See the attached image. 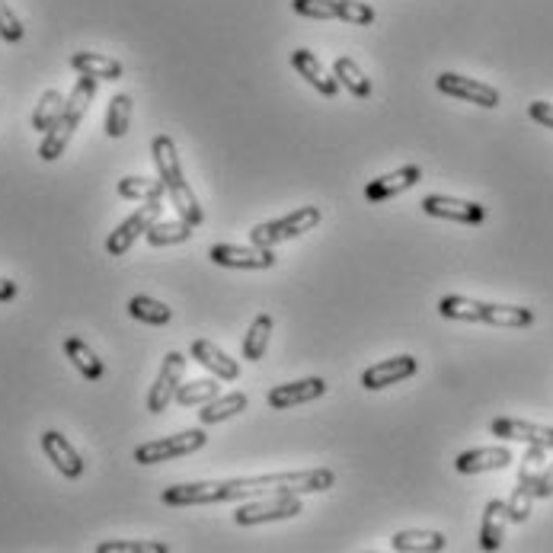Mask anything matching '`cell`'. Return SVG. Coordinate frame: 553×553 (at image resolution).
Instances as JSON below:
<instances>
[{
  "instance_id": "6da1fadb",
  "label": "cell",
  "mask_w": 553,
  "mask_h": 553,
  "mask_svg": "<svg viewBox=\"0 0 553 553\" xmlns=\"http://www.w3.org/2000/svg\"><path fill=\"white\" fill-rule=\"evenodd\" d=\"M336 483L330 467H311V470H282V474H263V477H234V480H199V483H176L164 490L167 506L186 509V506H215V502H234L247 496L263 493H323Z\"/></svg>"
},
{
  "instance_id": "7a4b0ae2",
  "label": "cell",
  "mask_w": 553,
  "mask_h": 553,
  "mask_svg": "<svg viewBox=\"0 0 553 553\" xmlns=\"http://www.w3.org/2000/svg\"><path fill=\"white\" fill-rule=\"evenodd\" d=\"M151 157H154V167H157V176L164 180L167 186V195L176 208V215L183 221H189L192 227H199L205 221V211L195 199V192L189 189L186 176H183V167H180V151H176V144L170 135H157L154 144H151Z\"/></svg>"
},
{
  "instance_id": "3957f363",
  "label": "cell",
  "mask_w": 553,
  "mask_h": 553,
  "mask_svg": "<svg viewBox=\"0 0 553 553\" xmlns=\"http://www.w3.org/2000/svg\"><path fill=\"white\" fill-rule=\"evenodd\" d=\"M438 314L448 320H464V323H490V327H506V330H525L534 323V311L515 304H490V301H474L464 295H448L438 301Z\"/></svg>"
},
{
  "instance_id": "277c9868",
  "label": "cell",
  "mask_w": 553,
  "mask_h": 553,
  "mask_svg": "<svg viewBox=\"0 0 553 553\" xmlns=\"http://www.w3.org/2000/svg\"><path fill=\"white\" fill-rule=\"evenodd\" d=\"M96 90H100V80L80 74V80L74 84L71 96L64 100L61 119H58L52 128H48L45 138H42V144H39V157H42V160H58V157L64 154V148H68V141H71L74 132H77V125L84 122V116H87V109H90V103H93Z\"/></svg>"
},
{
  "instance_id": "5b68a950",
  "label": "cell",
  "mask_w": 553,
  "mask_h": 553,
  "mask_svg": "<svg viewBox=\"0 0 553 553\" xmlns=\"http://www.w3.org/2000/svg\"><path fill=\"white\" fill-rule=\"evenodd\" d=\"M320 208L317 205H304L298 211H291V215L285 218H275V221H266V224H256L250 231V243H256V247H275V243L282 240H295L307 231H314V227L320 224Z\"/></svg>"
},
{
  "instance_id": "8992f818",
  "label": "cell",
  "mask_w": 553,
  "mask_h": 553,
  "mask_svg": "<svg viewBox=\"0 0 553 553\" xmlns=\"http://www.w3.org/2000/svg\"><path fill=\"white\" fill-rule=\"evenodd\" d=\"M304 502L298 493H269L266 499H253L247 506H240L234 512V522L240 528L250 525H266V522H282V518H295L301 515Z\"/></svg>"
},
{
  "instance_id": "52a82bcc",
  "label": "cell",
  "mask_w": 553,
  "mask_h": 553,
  "mask_svg": "<svg viewBox=\"0 0 553 553\" xmlns=\"http://www.w3.org/2000/svg\"><path fill=\"white\" fill-rule=\"evenodd\" d=\"M208 435L202 429H189V432H180V435H170V438H154V442H144L135 448V461L151 467V464H164V461H173V458H186V454L205 448Z\"/></svg>"
},
{
  "instance_id": "ba28073f",
  "label": "cell",
  "mask_w": 553,
  "mask_h": 553,
  "mask_svg": "<svg viewBox=\"0 0 553 553\" xmlns=\"http://www.w3.org/2000/svg\"><path fill=\"white\" fill-rule=\"evenodd\" d=\"M160 211H164V205L160 202H144V208H138L135 215H128L116 231L109 234L106 240V253L109 256H125L128 250H132V243L138 237H144L151 231V224L160 221Z\"/></svg>"
},
{
  "instance_id": "9c48e42d",
  "label": "cell",
  "mask_w": 553,
  "mask_h": 553,
  "mask_svg": "<svg viewBox=\"0 0 553 553\" xmlns=\"http://www.w3.org/2000/svg\"><path fill=\"white\" fill-rule=\"evenodd\" d=\"M208 259L215 266H224V269H272L275 266V250L269 247H237V243H218V247H211Z\"/></svg>"
},
{
  "instance_id": "30bf717a",
  "label": "cell",
  "mask_w": 553,
  "mask_h": 553,
  "mask_svg": "<svg viewBox=\"0 0 553 553\" xmlns=\"http://www.w3.org/2000/svg\"><path fill=\"white\" fill-rule=\"evenodd\" d=\"M183 371H186V359L180 352H167L164 365H160V374L148 394V413H164L167 406L176 400V390L183 384Z\"/></svg>"
},
{
  "instance_id": "8fae6325",
  "label": "cell",
  "mask_w": 553,
  "mask_h": 553,
  "mask_svg": "<svg viewBox=\"0 0 553 553\" xmlns=\"http://www.w3.org/2000/svg\"><path fill=\"white\" fill-rule=\"evenodd\" d=\"M435 87L442 90L445 96H454V100H467L474 106H483V109H496L499 106V93L483 84V80H470V77H461V74H438Z\"/></svg>"
},
{
  "instance_id": "7c38bea8",
  "label": "cell",
  "mask_w": 553,
  "mask_h": 553,
  "mask_svg": "<svg viewBox=\"0 0 553 553\" xmlns=\"http://www.w3.org/2000/svg\"><path fill=\"white\" fill-rule=\"evenodd\" d=\"M422 211H426L429 218H445V221H458V224L486 221V208L480 202L451 199V195H426V199H422Z\"/></svg>"
},
{
  "instance_id": "4fadbf2b",
  "label": "cell",
  "mask_w": 553,
  "mask_h": 553,
  "mask_svg": "<svg viewBox=\"0 0 553 553\" xmlns=\"http://www.w3.org/2000/svg\"><path fill=\"white\" fill-rule=\"evenodd\" d=\"M490 432L496 438H509V442H525V445H541L553 451V429L538 426V422H525V419H512V416H499L490 422Z\"/></svg>"
},
{
  "instance_id": "5bb4252c",
  "label": "cell",
  "mask_w": 553,
  "mask_h": 553,
  "mask_svg": "<svg viewBox=\"0 0 553 553\" xmlns=\"http://www.w3.org/2000/svg\"><path fill=\"white\" fill-rule=\"evenodd\" d=\"M419 368V362L413 355H397V359H387V362H378L362 371V387L365 390H384V387H394L406 378H413Z\"/></svg>"
},
{
  "instance_id": "9a60e30c",
  "label": "cell",
  "mask_w": 553,
  "mask_h": 553,
  "mask_svg": "<svg viewBox=\"0 0 553 553\" xmlns=\"http://www.w3.org/2000/svg\"><path fill=\"white\" fill-rule=\"evenodd\" d=\"M327 390L330 387H327V381H323V378H304V381L279 384V387L269 390V406H272V410H291V406L320 400Z\"/></svg>"
},
{
  "instance_id": "2e32d148",
  "label": "cell",
  "mask_w": 553,
  "mask_h": 553,
  "mask_svg": "<svg viewBox=\"0 0 553 553\" xmlns=\"http://www.w3.org/2000/svg\"><path fill=\"white\" fill-rule=\"evenodd\" d=\"M419 176H422V170L416 164H406V167H400L394 173H384V176H378V180H371L365 186V199L374 202V205L387 202V199H394V195L413 189L419 183Z\"/></svg>"
},
{
  "instance_id": "e0dca14e",
  "label": "cell",
  "mask_w": 553,
  "mask_h": 553,
  "mask_svg": "<svg viewBox=\"0 0 553 553\" xmlns=\"http://www.w3.org/2000/svg\"><path fill=\"white\" fill-rule=\"evenodd\" d=\"M42 451L48 454V461L58 467V474H64L68 480H77L84 474V461H80L77 448L61 432H42Z\"/></svg>"
},
{
  "instance_id": "ac0fdd59",
  "label": "cell",
  "mask_w": 553,
  "mask_h": 553,
  "mask_svg": "<svg viewBox=\"0 0 553 553\" xmlns=\"http://www.w3.org/2000/svg\"><path fill=\"white\" fill-rule=\"evenodd\" d=\"M512 464V451L506 445H493V448H474L458 454V474H486V470H502Z\"/></svg>"
},
{
  "instance_id": "d6986e66",
  "label": "cell",
  "mask_w": 553,
  "mask_h": 553,
  "mask_svg": "<svg viewBox=\"0 0 553 553\" xmlns=\"http://www.w3.org/2000/svg\"><path fill=\"white\" fill-rule=\"evenodd\" d=\"M291 64H295V71H298L317 93L330 96V100H333L336 90H339V80H336L327 68H323V64L317 61V55H311L307 48H295V52H291Z\"/></svg>"
},
{
  "instance_id": "ffe728a7",
  "label": "cell",
  "mask_w": 553,
  "mask_h": 553,
  "mask_svg": "<svg viewBox=\"0 0 553 553\" xmlns=\"http://www.w3.org/2000/svg\"><path fill=\"white\" fill-rule=\"evenodd\" d=\"M506 528H509V506L502 499H490L483 509V525H480V550L493 553L506 541Z\"/></svg>"
},
{
  "instance_id": "44dd1931",
  "label": "cell",
  "mask_w": 553,
  "mask_h": 553,
  "mask_svg": "<svg viewBox=\"0 0 553 553\" xmlns=\"http://www.w3.org/2000/svg\"><path fill=\"white\" fill-rule=\"evenodd\" d=\"M192 359L199 362L202 368H208L218 381H237L240 378V365L231 359V355H224L215 343H208V339H195Z\"/></svg>"
},
{
  "instance_id": "7402d4cb",
  "label": "cell",
  "mask_w": 553,
  "mask_h": 553,
  "mask_svg": "<svg viewBox=\"0 0 553 553\" xmlns=\"http://www.w3.org/2000/svg\"><path fill=\"white\" fill-rule=\"evenodd\" d=\"M390 547L397 553H438L445 550L448 541L442 531H422V528H406L390 538Z\"/></svg>"
},
{
  "instance_id": "603a6c76",
  "label": "cell",
  "mask_w": 553,
  "mask_h": 553,
  "mask_svg": "<svg viewBox=\"0 0 553 553\" xmlns=\"http://www.w3.org/2000/svg\"><path fill=\"white\" fill-rule=\"evenodd\" d=\"M71 68L77 74H87L96 80H119L122 77V64L109 55H93V52H77L71 55Z\"/></svg>"
},
{
  "instance_id": "cb8c5ba5",
  "label": "cell",
  "mask_w": 553,
  "mask_h": 553,
  "mask_svg": "<svg viewBox=\"0 0 553 553\" xmlns=\"http://www.w3.org/2000/svg\"><path fill=\"white\" fill-rule=\"evenodd\" d=\"M64 355L74 362V368L84 374L87 381H100L103 378V362H100V355H96L84 339L80 336H68L64 339Z\"/></svg>"
},
{
  "instance_id": "d4e9b609",
  "label": "cell",
  "mask_w": 553,
  "mask_h": 553,
  "mask_svg": "<svg viewBox=\"0 0 553 553\" xmlns=\"http://www.w3.org/2000/svg\"><path fill=\"white\" fill-rule=\"evenodd\" d=\"M247 394H227V397H215V400H208L205 406H199V422L202 426H218V422H224V419H231V416H237V413H243L247 410Z\"/></svg>"
},
{
  "instance_id": "484cf974",
  "label": "cell",
  "mask_w": 553,
  "mask_h": 553,
  "mask_svg": "<svg viewBox=\"0 0 553 553\" xmlns=\"http://www.w3.org/2000/svg\"><path fill=\"white\" fill-rule=\"evenodd\" d=\"M272 327H275V320H272L269 314H259V317L250 323L247 336H243V359H247V362H259V359H263L266 349H269Z\"/></svg>"
},
{
  "instance_id": "4316f807",
  "label": "cell",
  "mask_w": 553,
  "mask_h": 553,
  "mask_svg": "<svg viewBox=\"0 0 553 553\" xmlns=\"http://www.w3.org/2000/svg\"><path fill=\"white\" fill-rule=\"evenodd\" d=\"M119 195L122 199H132V202H160L167 195V186L164 180H144V176H125V180H119Z\"/></svg>"
},
{
  "instance_id": "83f0119b",
  "label": "cell",
  "mask_w": 553,
  "mask_h": 553,
  "mask_svg": "<svg viewBox=\"0 0 553 553\" xmlns=\"http://www.w3.org/2000/svg\"><path fill=\"white\" fill-rule=\"evenodd\" d=\"M333 77L343 84L352 96H359V100H365V96H371V80H368V74L355 64L352 58H336L333 61Z\"/></svg>"
},
{
  "instance_id": "f1b7e54d",
  "label": "cell",
  "mask_w": 553,
  "mask_h": 553,
  "mask_svg": "<svg viewBox=\"0 0 553 553\" xmlns=\"http://www.w3.org/2000/svg\"><path fill=\"white\" fill-rule=\"evenodd\" d=\"M195 227L183 218H176V221H154L151 224V231L144 234V240L151 243V247H173V243H186L192 237Z\"/></svg>"
},
{
  "instance_id": "f546056e",
  "label": "cell",
  "mask_w": 553,
  "mask_h": 553,
  "mask_svg": "<svg viewBox=\"0 0 553 553\" xmlns=\"http://www.w3.org/2000/svg\"><path fill=\"white\" fill-rule=\"evenodd\" d=\"M128 314H132L135 320H141V323H151V327H167V323L173 320L170 307L164 301L148 298V295H135L132 301H128Z\"/></svg>"
},
{
  "instance_id": "4dcf8cb0",
  "label": "cell",
  "mask_w": 553,
  "mask_h": 553,
  "mask_svg": "<svg viewBox=\"0 0 553 553\" xmlns=\"http://www.w3.org/2000/svg\"><path fill=\"white\" fill-rule=\"evenodd\" d=\"M128 125H132V96L116 93L106 109V135L109 138H125Z\"/></svg>"
},
{
  "instance_id": "1f68e13d",
  "label": "cell",
  "mask_w": 553,
  "mask_h": 553,
  "mask_svg": "<svg viewBox=\"0 0 553 553\" xmlns=\"http://www.w3.org/2000/svg\"><path fill=\"white\" fill-rule=\"evenodd\" d=\"M61 112H64V96L58 90H45L39 96L36 112H32V128H36V132H48V128L61 119Z\"/></svg>"
},
{
  "instance_id": "d6a6232c",
  "label": "cell",
  "mask_w": 553,
  "mask_h": 553,
  "mask_svg": "<svg viewBox=\"0 0 553 553\" xmlns=\"http://www.w3.org/2000/svg\"><path fill=\"white\" fill-rule=\"evenodd\" d=\"M221 394L218 381H189V384H180V390H176V403L180 406H205L208 400H215Z\"/></svg>"
},
{
  "instance_id": "836d02e7",
  "label": "cell",
  "mask_w": 553,
  "mask_h": 553,
  "mask_svg": "<svg viewBox=\"0 0 553 553\" xmlns=\"http://www.w3.org/2000/svg\"><path fill=\"white\" fill-rule=\"evenodd\" d=\"M291 7L307 20H339V0H291Z\"/></svg>"
},
{
  "instance_id": "e575fe53",
  "label": "cell",
  "mask_w": 553,
  "mask_h": 553,
  "mask_svg": "<svg viewBox=\"0 0 553 553\" xmlns=\"http://www.w3.org/2000/svg\"><path fill=\"white\" fill-rule=\"evenodd\" d=\"M96 553H170V547L160 541H103Z\"/></svg>"
},
{
  "instance_id": "d590c367",
  "label": "cell",
  "mask_w": 553,
  "mask_h": 553,
  "mask_svg": "<svg viewBox=\"0 0 553 553\" xmlns=\"http://www.w3.org/2000/svg\"><path fill=\"white\" fill-rule=\"evenodd\" d=\"M23 23H20V16H16L4 0H0V39L4 42H20L23 39Z\"/></svg>"
},
{
  "instance_id": "8d00e7d4",
  "label": "cell",
  "mask_w": 553,
  "mask_h": 553,
  "mask_svg": "<svg viewBox=\"0 0 553 553\" xmlns=\"http://www.w3.org/2000/svg\"><path fill=\"white\" fill-rule=\"evenodd\" d=\"M528 116L538 122V125H544V128H553V103H544V100H534L531 106H528Z\"/></svg>"
},
{
  "instance_id": "74e56055",
  "label": "cell",
  "mask_w": 553,
  "mask_h": 553,
  "mask_svg": "<svg viewBox=\"0 0 553 553\" xmlns=\"http://www.w3.org/2000/svg\"><path fill=\"white\" fill-rule=\"evenodd\" d=\"M534 496L538 499H547L553 496V461L541 470V477H538V486H534Z\"/></svg>"
},
{
  "instance_id": "f35d334b",
  "label": "cell",
  "mask_w": 553,
  "mask_h": 553,
  "mask_svg": "<svg viewBox=\"0 0 553 553\" xmlns=\"http://www.w3.org/2000/svg\"><path fill=\"white\" fill-rule=\"evenodd\" d=\"M16 295H20V288H16V282L0 279V304H4V301H13Z\"/></svg>"
}]
</instances>
